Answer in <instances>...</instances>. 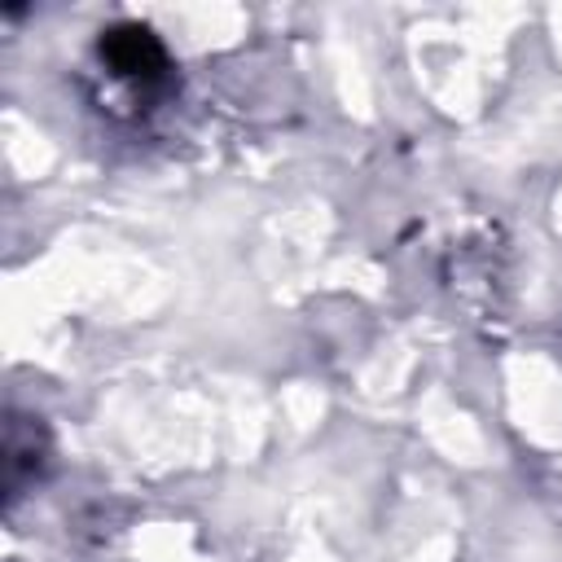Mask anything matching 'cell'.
Instances as JSON below:
<instances>
[{"label": "cell", "instance_id": "obj_1", "mask_svg": "<svg viewBox=\"0 0 562 562\" xmlns=\"http://www.w3.org/2000/svg\"><path fill=\"white\" fill-rule=\"evenodd\" d=\"M97 61H101V70H105L119 88H127V92H136V97L158 92V88L167 83V70H171L167 48L158 44V35H154L149 26H136V22H119V26L101 31V40H97Z\"/></svg>", "mask_w": 562, "mask_h": 562}]
</instances>
